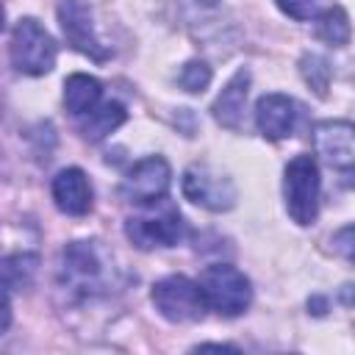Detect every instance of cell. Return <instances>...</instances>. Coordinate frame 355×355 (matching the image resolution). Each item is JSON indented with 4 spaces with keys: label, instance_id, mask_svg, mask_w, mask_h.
I'll list each match as a JSON object with an SVG mask.
<instances>
[{
    "label": "cell",
    "instance_id": "6da1fadb",
    "mask_svg": "<svg viewBox=\"0 0 355 355\" xmlns=\"http://www.w3.org/2000/svg\"><path fill=\"white\" fill-rule=\"evenodd\" d=\"M125 236L139 247V250H153V247H172L186 236V222L178 211V205L166 197L144 202L141 214L128 216L125 222Z\"/></svg>",
    "mask_w": 355,
    "mask_h": 355
},
{
    "label": "cell",
    "instance_id": "7a4b0ae2",
    "mask_svg": "<svg viewBox=\"0 0 355 355\" xmlns=\"http://www.w3.org/2000/svg\"><path fill=\"white\" fill-rule=\"evenodd\" d=\"M197 286L205 300V308H214L222 316H239L250 308V300H252L250 277L230 263L205 266Z\"/></svg>",
    "mask_w": 355,
    "mask_h": 355
},
{
    "label": "cell",
    "instance_id": "3957f363",
    "mask_svg": "<svg viewBox=\"0 0 355 355\" xmlns=\"http://www.w3.org/2000/svg\"><path fill=\"white\" fill-rule=\"evenodd\" d=\"M283 197L297 225H311L319 214V166L311 155H297L286 166Z\"/></svg>",
    "mask_w": 355,
    "mask_h": 355
},
{
    "label": "cell",
    "instance_id": "277c9868",
    "mask_svg": "<svg viewBox=\"0 0 355 355\" xmlns=\"http://www.w3.org/2000/svg\"><path fill=\"white\" fill-rule=\"evenodd\" d=\"M58 280L64 291L78 300H86L103 288V261L92 241H72L61 252Z\"/></svg>",
    "mask_w": 355,
    "mask_h": 355
},
{
    "label": "cell",
    "instance_id": "5b68a950",
    "mask_svg": "<svg viewBox=\"0 0 355 355\" xmlns=\"http://www.w3.org/2000/svg\"><path fill=\"white\" fill-rule=\"evenodd\" d=\"M11 64L25 75H44L55 64L53 36L31 17L19 19L11 36Z\"/></svg>",
    "mask_w": 355,
    "mask_h": 355
},
{
    "label": "cell",
    "instance_id": "8992f818",
    "mask_svg": "<svg viewBox=\"0 0 355 355\" xmlns=\"http://www.w3.org/2000/svg\"><path fill=\"white\" fill-rule=\"evenodd\" d=\"M153 305L169 322H197L205 313L200 286L186 275H169L153 286Z\"/></svg>",
    "mask_w": 355,
    "mask_h": 355
},
{
    "label": "cell",
    "instance_id": "52a82bcc",
    "mask_svg": "<svg viewBox=\"0 0 355 355\" xmlns=\"http://www.w3.org/2000/svg\"><path fill=\"white\" fill-rule=\"evenodd\" d=\"M183 194L194 205H202L208 211H227L236 202V189H233L230 178L214 172L205 164H194V166L186 169V175H183Z\"/></svg>",
    "mask_w": 355,
    "mask_h": 355
},
{
    "label": "cell",
    "instance_id": "ba28073f",
    "mask_svg": "<svg viewBox=\"0 0 355 355\" xmlns=\"http://www.w3.org/2000/svg\"><path fill=\"white\" fill-rule=\"evenodd\" d=\"M58 22H61V31L67 36V42L94 58V61H105L108 58V47L94 36V25H92V8L83 3V0H61L58 3Z\"/></svg>",
    "mask_w": 355,
    "mask_h": 355
},
{
    "label": "cell",
    "instance_id": "9c48e42d",
    "mask_svg": "<svg viewBox=\"0 0 355 355\" xmlns=\"http://www.w3.org/2000/svg\"><path fill=\"white\" fill-rule=\"evenodd\" d=\"M355 128L352 122L347 119H327V122H319L313 128V147H316V155L330 164L333 169H341V172H349L352 164H355V139H352Z\"/></svg>",
    "mask_w": 355,
    "mask_h": 355
},
{
    "label": "cell",
    "instance_id": "30bf717a",
    "mask_svg": "<svg viewBox=\"0 0 355 355\" xmlns=\"http://www.w3.org/2000/svg\"><path fill=\"white\" fill-rule=\"evenodd\" d=\"M169 178H172L169 164L161 155H150L128 172V178L122 180V197H128L130 202H139V205L161 200V197H166Z\"/></svg>",
    "mask_w": 355,
    "mask_h": 355
},
{
    "label": "cell",
    "instance_id": "8fae6325",
    "mask_svg": "<svg viewBox=\"0 0 355 355\" xmlns=\"http://www.w3.org/2000/svg\"><path fill=\"white\" fill-rule=\"evenodd\" d=\"M297 119H300V103L288 94H263L255 105V122H258V130L266 136V139H286L294 133L297 128Z\"/></svg>",
    "mask_w": 355,
    "mask_h": 355
},
{
    "label": "cell",
    "instance_id": "7c38bea8",
    "mask_svg": "<svg viewBox=\"0 0 355 355\" xmlns=\"http://www.w3.org/2000/svg\"><path fill=\"white\" fill-rule=\"evenodd\" d=\"M53 200L69 216H83L92 211V183L83 169L67 166L53 178Z\"/></svg>",
    "mask_w": 355,
    "mask_h": 355
},
{
    "label": "cell",
    "instance_id": "4fadbf2b",
    "mask_svg": "<svg viewBox=\"0 0 355 355\" xmlns=\"http://www.w3.org/2000/svg\"><path fill=\"white\" fill-rule=\"evenodd\" d=\"M247 86H250V72L247 69H239L227 86L222 89V94L216 97L214 103V116L219 125L230 128V130H239L241 128V116H244V103H247Z\"/></svg>",
    "mask_w": 355,
    "mask_h": 355
},
{
    "label": "cell",
    "instance_id": "5bb4252c",
    "mask_svg": "<svg viewBox=\"0 0 355 355\" xmlns=\"http://www.w3.org/2000/svg\"><path fill=\"white\" fill-rule=\"evenodd\" d=\"M100 97H103V86L97 78L92 75H83V72H75L67 78L64 83V105L69 114H75L78 119L86 116L92 108L100 105Z\"/></svg>",
    "mask_w": 355,
    "mask_h": 355
},
{
    "label": "cell",
    "instance_id": "9a60e30c",
    "mask_svg": "<svg viewBox=\"0 0 355 355\" xmlns=\"http://www.w3.org/2000/svg\"><path fill=\"white\" fill-rule=\"evenodd\" d=\"M125 108L116 103V100H108V103H100L97 108H92L86 116H80V133L89 139V141H100L105 139L111 130H116L122 122H125Z\"/></svg>",
    "mask_w": 355,
    "mask_h": 355
},
{
    "label": "cell",
    "instance_id": "2e32d148",
    "mask_svg": "<svg viewBox=\"0 0 355 355\" xmlns=\"http://www.w3.org/2000/svg\"><path fill=\"white\" fill-rule=\"evenodd\" d=\"M316 36L324 39L333 47H344L349 42V17L341 6H330L322 8V14L316 17Z\"/></svg>",
    "mask_w": 355,
    "mask_h": 355
},
{
    "label": "cell",
    "instance_id": "e0dca14e",
    "mask_svg": "<svg viewBox=\"0 0 355 355\" xmlns=\"http://www.w3.org/2000/svg\"><path fill=\"white\" fill-rule=\"evenodd\" d=\"M39 266L36 255H8L0 261V283L6 288H25Z\"/></svg>",
    "mask_w": 355,
    "mask_h": 355
},
{
    "label": "cell",
    "instance_id": "ac0fdd59",
    "mask_svg": "<svg viewBox=\"0 0 355 355\" xmlns=\"http://www.w3.org/2000/svg\"><path fill=\"white\" fill-rule=\"evenodd\" d=\"M300 69H302V78L311 83V89L319 94V97H324V92H327V83H330V67H327V61L322 58V55H302V64H300Z\"/></svg>",
    "mask_w": 355,
    "mask_h": 355
},
{
    "label": "cell",
    "instance_id": "d6986e66",
    "mask_svg": "<svg viewBox=\"0 0 355 355\" xmlns=\"http://www.w3.org/2000/svg\"><path fill=\"white\" fill-rule=\"evenodd\" d=\"M178 83L186 89V92H202L208 83H211V67L205 61H189L180 75H178Z\"/></svg>",
    "mask_w": 355,
    "mask_h": 355
},
{
    "label": "cell",
    "instance_id": "ffe728a7",
    "mask_svg": "<svg viewBox=\"0 0 355 355\" xmlns=\"http://www.w3.org/2000/svg\"><path fill=\"white\" fill-rule=\"evenodd\" d=\"M277 6L291 19H313L322 14V0H277Z\"/></svg>",
    "mask_w": 355,
    "mask_h": 355
},
{
    "label": "cell",
    "instance_id": "44dd1931",
    "mask_svg": "<svg viewBox=\"0 0 355 355\" xmlns=\"http://www.w3.org/2000/svg\"><path fill=\"white\" fill-rule=\"evenodd\" d=\"M8 324H11V302H8L6 286L0 283V336L8 330Z\"/></svg>",
    "mask_w": 355,
    "mask_h": 355
},
{
    "label": "cell",
    "instance_id": "7402d4cb",
    "mask_svg": "<svg viewBox=\"0 0 355 355\" xmlns=\"http://www.w3.org/2000/svg\"><path fill=\"white\" fill-rule=\"evenodd\" d=\"M349 236H352V227H344V230L338 233V239H341V244H338V247H341V252H344L347 258H352V250H349Z\"/></svg>",
    "mask_w": 355,
    "mask_h": 355
},
{
    "label": "cell",
    "instance_id": "603a6c76",
    "mask_svg": "<svg viewBox=\"0 0 355 355\" xmlns=\"http://www.w3.org/2000/svg\"><path fill=\"white\" fill-rule=\"evenodd\" d=\"M197 349H227V352H236V347H230V344H200Z\"/></svg>",
    "mask_w": 355,
    "mask_h": 355
},
{
    "label": "cell",
    "instance_id": "cb8c5ba5",
    "mask_svg": "<svg viewBox=\"0 0 355 355\" xmlns=\"http://www.w3.org/2000/svg\"><path fill=\"white\" fill-rule=\"evenodd\" d=\"M3 19H6V17H3V3H0V28H3Z\"/></svg>",
    "mask_w": 355,
    "mask_h": 355
}]
</instances>
